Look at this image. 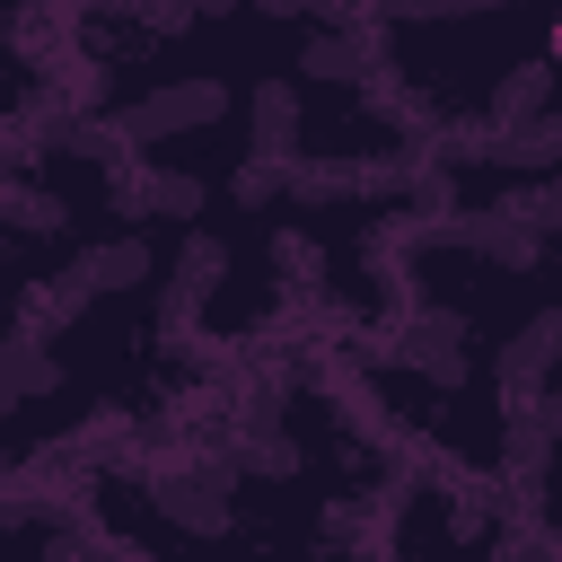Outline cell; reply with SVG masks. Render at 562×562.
Instances as JSON below:
<instances>
[{
    "label": "cell",
    "instance_id": "cell-20",
    "mask_svg": "<svg viewBox=\"0 0 562 562\" xmlns=\"http://www.w3.org/2000/svg\"><path fill=\"white\" fill-rule=\"evenodd\" d=\"M386 18H465V9H518V0H378Z\"/></svg>",
    "mask_w": 562,
    "mask_h": 562
},
{
    "label": "cell",
    "instance_id": "cell-21",
    "mask_svg": "<svg viewBox=\"0 0 562 562\" xmlns=\"http://www.w3.org/2000/svg\"><path fill=\"white\" fill-rule=\"evenodd\" d=\"M272 263H290V290H316V272H325L307 237H272Z\"/></svg>",
    "mask_w": 562,
    "mask_h": 562
},
{
    "label": "cell",
    "instance_id": "cell-10",
    "mask_svg": "<svg viewBox=\"0 0 562 562\" xmlns=\"http://www.w3.org/2000/svg\"><path fill=\"white\" fill-rule=\"evenodd\" d=\"M246 114H255V158H272V167H299V97H290L281 79H255Z\"/></svg>",
    "mask_w": 562,
    "mask_h": 562
},
{
    "label": "cell",
    "instance_id": "cell-11",
    "mask_svg": "<svg viewBox=\"0 0 562 562\" xmlns=\"http://www.w3.org/2000/svg\"><path fill=\"white\" fill-rule=\"evenodd\" d=\"M61 386V360L35 342V334H9L0 342V404H26V395H53Z\"/></svg>",
    "mask_w": 562,
    "mask_h": 562
},
{
    "label": "cell",
    "instance_id": "cell-22",
    "mask_svg": "<svg viewBox=\"0 0 562 562\" xmlns=\"http://www.w3.org/2000/svg\"><path fill=\"white\" fill-rule=\"evenodd\" d=\"M316 527H325V544H360V536H369V509H360V501H325Z\"/></svg>",
    "mask_w": 562,
    "mask_h": 562
},
{
    "label": "cell",
    "instance_id": "cell-13",
    "mask_svg": "<svg viewBox=\"0 0 562 562\" xmlns=\"http://www.w3.org/2000/svg\"><path fill=\"white\" fill-rule=\"evenodd\" d=\"M70 263L88 272V290H140V281H149V246H140V237L88 246V255H70Z\"/></svg>",
    "mask_w": 562,
    "mask_h": 562
},
{
    "label": "cell",
    "instance_id": "cell-18",
    "mask_svg": "<svg viewBox=\"0 0 562 562\" xmlns=\"http://www.w3.org/2000/svg\"><path fill=\"white\" fill-rule=\"evenodd\" d=\"M281 176H290V167H272V158H246V167L228 176V193H237L246 211H263V202H281Z\"/></svg>",
    "mask_w": 562,
    "mask_h": 562
},
{
    "label": "cell",
    "instance_id": "cell-26",
    "mask_svg": "<svg viewBox=\"0 0 562 562\" xmlns=\"http://www.w3.org/2000/svg\"><path fill=\"white\" fill-rule=\"evenodd\" d=\"M0 413H9V404H0Z\"/></svg>",
    "mask_w": 562,
    "mask_h": 562
},
{
    "label": "cell",
    "instance_id": "cell-15",
    "mask_svg": "<svg viewBox=\"0 0 562 562\" xmlns=\"http://www.w3.org/2000/svg\"><path fill=\"white\" fill-rule=\"evenodd\" d=\"M228 457H237V474H299V448H290L281 422L272 430H228Z\"/></svg>",
    "mask_w": 562,
    "mask_h": 562
},
{
    "label": "cell",
    "instance_id": "cell-5",
    "mask_svg": "<svg viewBox=\"0 0 562 562\" xmlns=\"http://www.w3.org/2000/svg\"><path fill=\"white\" fill-rule=\"evenodd\" d=\"M553 430H562V404H553V395H527V404H509V501H518V509H536V492H544Z\"/></svg>",
    "mask_w": 562,
    "mask_h": 562
},
{
    "label": "cell",
    "instance_id": "cell-16",
    "mask_svg": "<svg viewBox=\"0 0 562 562\" xmlns=\"http://www.w3.org/2000/svg\"><path fill=\"white\" fill-rule=\"evenodd\" d=\"M0 228H35V237H53V228H61V202L35 193V184H9V176H0Z\"/></svg>",
    "mask_w": 562,
    "mask_h": 562
},
{
    "label": "cell",
    "instance_id": "cell-3",
    "mask_svg": "<svg viewBox=\"0 0 562 562\" xmlns=\"http://www.w3.org/2000/svg\"><path fill=\"white\" fill-rule=\"evenodd\" d=\"M457 158H492V167H527V176H544L553 158H562V114H527V123H483V132H465V140H448Z\"/></svg>",
    "mask_w": 562,
    "mask_h": 562
},
{
    "label": "cell",
    "instance_id": "cell-14",
    "mask_svg": "<svg viewBox=\"0 0 562 562\" xmlns=\"http://www.w3.org/2000/svg\"><path fill=\"white\" fill-rule=\"evenodd\" d=\"M527 114H553V70H544V61H518V70L492 88V123H527Z\"/></svg>",
    "mask_w": 562,
    "mask_h": 562
},
{
    "label": "cell",
    "instance_id": "cell-1",
    "mask_svg": "<svg viewBox=\"0 0 562 562\" xmlns=\"http://www.w3.org/2000/svg\"><path fill=\"white\" fill-rule=\"evenodd\" d=\"M228 114V88L220 79H176V88H149L140 105H123L114 123H88L70 149H97V158H123L132 140H176V132H211Z\"/></svg>",
    "mask_w": 562,
    "mask_h": 562
},
{
    "label": "cell",
    "instance_id": "cell-23",
    "mask_svg": "<svg viewBox=\"0 0 562 562\" xmlns=\"http://www.w3.org/2000/svg\"><path fill=\"white\" fill-rule=\"evenodd\" d=\"M483 518H492V509H483V492H474V483H457V501H448V527H457V536H483Z\"/></svg>",
    "mask_w": 562,
    "mask_h": 562
},
{
    "label": "cell",
    "instance_id": "cell-6",
    "mask_svg": "<svg viewBox=\"0 0 562 562\" xmlns=\"http://www.w3.org/2000/svg\"><path fill=\"white\" fill-rule=\"evenodd\" d=\"M553 360H562V307H536V316L509 334V351H501V395H509V404L544 395Z\"/></svg>",
    "mask_w": 562,
    "mask_h": 562
},
{
    "label": "cell",
    "instance_id": "cell-7",
    "mask_svg": "<svg viewBox=\"0 0 562 562\" xmlns=\"http://www.w3.org/2000/svg\"><path fill=\"white\" fill-rule=\"evenodd\" d=\"M114 202L140 220V211H167V220H193L202 211V176H176V167H140V158H114Z\"/></svg>",
    "mask_w": 562,
    "mask_h": 562
},
{
    "label": "cell",
    "instance_id": "cell-9",
    "mask_svg": "<svg viewBox=\"0 0 562 562\" xmlns=\"http://www.w3.org/2000/svg\"><path fill=\"white\" fill-rule=\"evenodd\" d=\"M439 237H457V246L492 255L501 272H527V263H544V237H527V228H518V220H501V211H457Z\"/></svg>",
    "mask_w": 562,
    "mask_h": 562
},
{
    "label": "cell",
    "instance_id": "cell-24",
    "mask_svg": "<svg viewBox=\"0 0 562 562\" xmlns=\"http://www.w3.org/2000/svg\"><path fill=\"white\" fill-rule=\"evenodd\" d=\"M544 553H553L544 536H509V544H492V562H544Z\"/></svg>",
    "mask_w": 562,
    "mask_h": 562
},
{
    "label": "cell",
    "instance_id": "cell-27",
    "mask_svg": "<svg viewBox=\"0 0 562 562\" xmlns=\"http://www.w3.org/2000/svg\"><path fill=\"white\" fill-rule=\"evenodd\" d=\"M0 246H9V237H0Z\"/></svg>",
    "mask_w": 562,
    "mask_h": 562
},
{
    "label": "cell",
    "instance_id": "cell-2",
    "mask_svg": "<svg viewBox=\"0 0 562 562\" xmlns=\"http://www.w3.org/2000/svg\"><path fill=\"white\" fill-rule=\"evenodd\" d=\"M228 492H237V457H228V448H193L184 465H158V474H149V501H158L184 536H220V527H228Z\"/></svg>",
    "mask_w": 562,
    "mask_h": 562
},
{
    "label": "cell",
    "instance_id": "cell-19",
    "mask_svg": "<svg viewBox=\"0 0 562 562\" xmlns=\"http://www.w3.org/2000/svg\"><path fill=\"white\" fill-rule=\"evenodd\" d=\"M272 18H316V26H351L369 0H263Z\"/></svg>",
    "mask_w": 562,
    "mask_h": 562
},
{
    "label": "cell",
    "instance_id": "cell-8",
    "mask_svg": "<svg viewBox=\"0 0 562 562\" xmlns=\"http://www.w3.org/2000/svg\"><path fill=\"white\" fill-rule=\"evenodd\" d=\"M220 281H228V246L193 228V237H184V255H176V281H167V325L184 334V325L202 316V299H211Z\"/></svg>",
    "mask_w": 562,
    "mask_h": 562
},
{
    "label": "cell",
    "instance_id": "cell-12",
    "mask_svg": "<svg viewBox=\"0 0 562 562\" xmlns=\"http://www.w3.org/2000/svg\"><path fill=\"white\" fill-rule=\"evenodd\" d=\"M299 70H316V79H360V70H378V61H369L360 26H316L307 53H299Z\"/></svg>",
    "mask_w": 562,
    "mask_h": 562
},
{
    "label": "cell",
    "instance_id": "cell-25",
    "mask_svg": "<svg viewBox=\"0 0 562 562\" xmlns=\"http://www.w3.org/2000/svg\"><path fill=\"white\" fill-rule=\"evenodd\" d=\"M44 562H79V544H53V553H44Z\"/></svg>",
    "mask_w": 562,
    "mask_h": 562
},
{
    "label": "cell",
    "instance_id": "cell-4",
    "mask_svg": "<svg viewBox=\"0 0 562 562\" xmlns=\"http://www.w3.org/2000/svg\"><path fill=\"white\" fill-rule=\"evenodd\" d=\"M395 360L422 369L430 386H465V316H457V307H422V316L395 334Z\"/></svg>",
    "mask_w": 562,
    "mask_h": 562
},
{
    "label": "cell",
    "instance_id": "cell-17",
    "mask_svg": "<svg viewBox=\"0 0 562 562\" xmlns=\"http://www.w3.org/2000/svg\"><path fill=\"white\" fill-rule=\"evenodd\" d=\"M492 211L518 220L527 237H553V228H562V193H553V184H527V193H509V202H492Z\"/></svg>",
    "mask_w": 562,
    "mask_h": 562
}]
</instances>
